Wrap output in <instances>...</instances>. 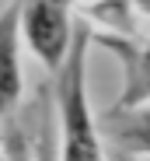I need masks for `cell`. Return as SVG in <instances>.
<instances>
[{
  "instance_id": "7a4b0ae2",
  "label": "cell",
  "mask_w": 150,
  "mask_h": 161,
  "mask_svg": "<svg viewBox=\"0 0 150 161\" xmlns=\"http://www.w3.org/2000/svg\"><path fill=\"white\" fill-rule=\"evenodd\" d=\"M21 39L35 56L56 70L73 35V0H14Z\"/></svg>"
},
{
  "instance_id": "3957f363",
  "label": "cell",
  "mask_w": 150,
  "mask_h": 161,
  "mask_svg": "<svg viewBox=\"0 0 150 161\" xmlns=\"http://www.w3.org/2000/svg\"><path fill=\"white\" fill-rule=\"evenodd\" d=\"M98 46H105L122 63V91L115 98V109L150 105V35L147 39H126V35L101 32Z\"/></svg>"
},
{
  "instance_id": "5b68a950",
  "label": "cell",
  "mask_w": 150,
  "mask_h": 161,
  "mask_svg": "<svg viewBox=\"0 0 150 161\" xmlns=\"http://www.w3.org/2000/svg\"><path fill=\"white\" fill-rule=\"evenodd\" d=\"M105 130L115 151H126L133 158H150V105L112 109L105 116Z\"/></svg>"
},
{
  "instance_id": "52a82bcc",
  "label": "cell",
  "mask_w": 150,
  "mask_h": 161,
  "mask_svg": "<svg viewBox=\"0 0 150 161\" xmlns=\"http://www.w3.org/2000/svg\"><path fill=\"white\" fill-rule=\"evenodd\" d=\"M105 161H136V158H133V154H126V151H112Z\"/></svg>"
},
{
  "instance_id": "9c48e42d",
  "label": "cell",
  "mask_w": 150,
  "mask_h": 161,
  "mask_svg": "<svg viewBox=\"0 0 150 161\" xmlns=\"http://www.w3.org/2000/svg\"><path fill=\"white\" fill-rule=\"evenodd\" d=\"M147 161H150V158H147Z\"/></svg>"
},
{
  "instance_id": "ba28073f",
  "label": "cell",
  "mask_w": 150,
  "mask_h": 161,
  "mask_svg": "<svg viewBox=\"0 0 150 161\" xmlns=\"http://www.w3.org/2000/svg\"><path fill=\"white\" fill-rule=\"evenodd\" d=\"M98 4H105V0H98Z\"/></svg>"
},
{
  "instance_id": "6da1fadb",
  "label": "cell",
  "mask_w": 150,
  "mask_h": 161,
  "mask_svg": "<svg viewBox=\"0 0 150 161\" xmlns=\"http://www.w3.org/2000/svg\"><path fill=\"white\" fill-rule=\"evenodd\" d=\"M87 49L91 25L73 21V35L63 63L53 70V95L59 116V161H105V144L87 102Z\"/></svg>"
},
{
  "instance_id": "8992f818",
  "label": "cell",
  "mask_w": 150,
  "mask_h": 161,
  "mask_svg": "<svg viewBox=\"0 0 150 161\" xmlns=\"http://www.w3.org/2000/svg\"><path fill=\"white\" fill-rule=\"evenodd\" d=\"M126 7L136 11V14H143V18H150V0H126Z\"/></svg>"
},
{
  "instance_id": "277c9868",
  "label": "cell",
  "mask_w": 150,
  "mask_h": 161,
  "mask_svg": "<svg viewBox=\"0 0 150 161\" xmlns=\"http://www.w3.org/2000/svg\"><path fill=\"white\" fill-rule=\"evenodd\" d=\"M21 98V25L18 4L7 0L0 11V119H4Z\"/></svg>"
}]
</instances>
